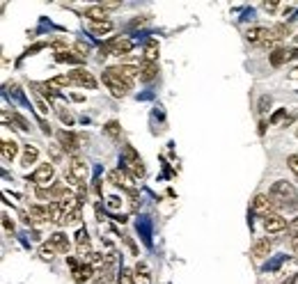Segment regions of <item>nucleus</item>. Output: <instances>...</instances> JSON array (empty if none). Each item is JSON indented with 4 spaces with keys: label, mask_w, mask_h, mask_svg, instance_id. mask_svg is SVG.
Here are the masks:
<instances>
[{
    "label": "nucleus",
    "mask_w": 298,
    "mask_h": 284,
    "mask_svg": "<svg viewBox=\"0 0 298 284\" xmlns=\"http://www.w3.org/2000/svg\"><path fill=\"white\" fill-rule=\"evenodd\" d=\"M268 197L275 202V206L293 209V206H296V200H298V192L289 181H275L268 190Z\"/></svg>",
    "instance_id": "f257e3e1"
},
{
    "label": "nucleus",
    "mask_w": 298,
    "mask_h": 284,
    "mask_svg": "<svg viewBox=\"0 0 298 284\" xmlns=\"http://www.w3.org/2000/svg\"><path fill=\"white\" fill-rule=\"evenodd\" d=\"M101 80H103V85L108 87V90L113 92V96H117V99L126 96V94H128V90H131V87H128L126 82L122 80V78H119V76H115V73H110V71H103Z\"/></svg>",
    "instance_id": "f03ea898"
},
{
    "label": "nucleus",
    "mask_w": 298,
    "mask_h": 284,
    "mask_svg": "<svg viewBox=\"0 0 298 284\" xmlns=\"http://www.w3.org/2000/svg\"><path fill=\"white\" fill-rule=\"evenodd\" d=\"M53 174H55L53 165H50V163H41L39 167L32 172V181H35L37 188H48L50 181H53Z\"/></svg>",
    "instance_id": "7ed1b4c3"
},
{
    "label": "nucleus",
    "mask_w": 298,
    "mask_h": 284,
    "mask_svg": "<svg viewBox=\"0 0 298 284\" xmlns=\"http://www.w3.org/2000/svg\"><path fill=\"white\" fill-rule=\"evenodd\" d=\"M58 142L67 154L78 156V149H80V137L78 135H73V133H69V131H58Z\"/></svg>",
    "instance_id": "20e7f679"
},
{
    "label": "nucleus",
    "mask_w": 298,
    "mask_h": 284,
    "mask_svg": "<svg viewBox=\"0 0 298 284\" xmlns=\"http://www.w3.org/2000/svg\"><path fill=\"white\" fill-rule=\"evenodd\" d=\"M108 71H110V73H115V76H119L124 82H126L128 87L133 85L136 76H140V69H138V67H131V64H117V67H110Z\"/></svg>",
    "instance_id": "39448f33"
},
{
    "label": "nucleus",
    "mask_w": 298,
    "mask_h": 284,
    "mask_svg": "<svg viewBox=\"0 0 298 284\" xmlns=\"http://www.w3.org/2000/svg\"><path fill=\"white\" fill-rule=\"evenodd\" d=\"M268 37H270V30L264 27V25H252V27L246 30V39L250 41L252 46H264Z\"/></svg>",
    "instance_id": "423d86ee"
},
{
    "label": "nucleus",
    "mask_w": 298,
    "mask_h": 284,
    "mask_svg": "<svg viewBox=\"0 0 298 284\" xmlns=\"http://www.w3.org/2000/svg\"><path fill=\"white\" fill-rule=\"evenodd\" d=\"M69 78H71L73 85H80V87H87V90H94L96 87V80L94 76H92L87 69H73L71 73H69Z\"/></svg>",
    "instance_id": "0eeeda50"
},
{
    "label": "nucleus",
    "mask_w": 298,
    "mask_h": 284,
    "mask_svg": "<svg viewBox=\"0 0 298 284\" xmlns=\"http://www.w3.org/2000/svg\"><path fill=\"white\" fill-rule=\"evenodd\" d=\"M275 206V202L270 200L268 195H255V200H252V211H255L257 215H270V209Z\"/></svg>",
    "instance_id": "6e6552de"
},
{
    "label": "nucleus",
    "mask_w": 298,
    "mask_h": 284,
    "mask_svg": "<svg viewBox=\"0 0 298 284\" xmlns=\"http://www.w3.org/2000/svg\"><path fill=\"white\" fill-rule=\"evenodd\" d=\"M264 229L268 234H280V232L287 229V220H284L282 215H278V213H270V215H266L264 218Z\"/></svg>",
    "instance_id": "1a4fd4ad"
},
{
    "label": "nucleus",
    "mask_w": 298,
    "mask_h": 284,
    "mask_svg": "<svg viewBox=\"0 0 298 284\" xmlns=\"http://www.w3.org/2000/svg\"><path fill=\"white\" fill-rule=\"evenodd\" d=\"M67 169H69V172H71L73 177H76L80 183H85V181H87V177H90V167H87V165L83 163V160L78 158V156H73V158H71V163H69V167H67Z\"/></svg>",
    "instance_id": "9d476101"
},
{
    "label": "nucleus",
    "mask_w": 298,
    "mask_h": 284,
    "mask_svg": "<svg viewBox=\"0 0 298 284\" xmlns=\"http://www.w3.org/2000/svg\"><path fill=\"white\" fill-rule=\"evenodd\" d=\"M71 275H73V282L76 284H85V282H90V279L94 277V266L87 264V261H83L76 270H71Z\"/></svg>",
    "instance_id": "9b49d317"
},
{
    "label": "nucleus",
    "mask_w": 298,
    "mask_h": 284,
    "mask_svg": "<svg viewBox=\"0 0 298 284\" xmlns=\"http://www.w3.org/2000/svg\"><path fill=\"white\" fill-rule=\"evenodd\" d=\"M76 250H78V254H80L83 259L92 254V250H90V234H87L85 227H80L76 232Z\"/></svg>",
    "instance_id": "f8f14e48"
},
{
    "label": "nucleus",
    "mask_w": 298,
    "mask_h": 284,
    "mask_svg": "<svg viewBox=\"0 0 298 284\" xmlns=\"http://www.w3.org/2000/svg\"><path fill=\"white\" fill-rule=\"evenodd\" d=\"M48 243L55 247V250H58V254H69V241H67V236H64L62 232L50 234V236H48Z\"/></svg>",
    "instance_id": "ddd939ff"
},
{
    "label": "nucleus",
    "mask_w": 298,
    "mask_h": 284,
    "mask_svg": "<svg viewBox=\"0 0 298 284\" xmlns=\"http://www.w3.org/2000/svg\"><path fill=\"white\" fill-rule=\"evenodd\" d=\"M140 80L142 82H151L156 76H158V64L156 62H140Z\"/></svg>",
    "instance_id": "4468645a"
},
{
    "label": "nucleus",
    "mask_w": 298,
    "mask_h": 284,
    "mask_svg": "<svg viewBox=\"0 0 298 284\" xmlns=\"http://www.w3.org/2000/svg\"><path fill=\"white\" fill-rule=\"evenodd\" d=\"M142 62H156L158 64V39H147Z\"/></svg>",
    "instance_id": "2eb2a0df"
},
{
    "label": "nucleus",
    "mask_w": 298,
    "mask_h": 284,
    "mask_svg": "<svg viewBox=\"0 0 298 284\" xmlns=\"http://www.w3.org/2000/svg\"><path fill=\"white\" fill-rule=\"evenodd\" d=\"M270 252V241L268 238H257L255 243H252V257L255 259H266Z\"/></svg>",
    "instance_id": "dca6fc26"
},
{
    "label": "nucleus",
    "mask_w": 298,
    "mask_h": 284,
    "mask_svg": "<svg viewBox=\"0 0 298 284\" xmlns=\"http://www.w3.org/2000/svg\"><path fill=\"white\" fill-rule=\"evenodd\" d=\"M83 16H85L90 23L108 21V14H105V9H103V7H99V5H94V7H87L85 12H83Z\"/></svg>",
    "instance_id": "f3484780"
},
{
    "label": "nucleus",
    "mask_w": 298,
    "mask_h": 284,
    "mask_svg": "<svg viewBox=\"0 0 298 284\" xmlns=\"http://www.w3.org/2000/svg\"><path fill=\"white\" fill-rule=\"evenodd\" d=\"M37 156H39V149L32 145H25L23 147V156H21V165L23 167H30L32 163H37Z\"/></svg>",
    "instance_id": "a211bd4d"
},
{
    "label": "nucleus",
    "mask_w": 298,
    "mask_h": 284,
    "mask_svg": "<svg viewBox=\"0 0 298 284\" xmlns=\"http://www.w3.org/2000/svg\"><path fill=\"white\" fill-rule=\"evenodd\" d=\"M133 275H136V284H149L151 282V273H149V266L147 264H138L136 270H133Z\"/></svg>",
    "instance_id": "6ab92c4d"
},
{
    "label": "nucleus",
    "mask_w": 298,
    "mask_h": 284,
    "mask_svg": "<svg viewBox=\"0 0 298 284\" xmlns=\"http://www.w3.org/2000/svg\"><path fill=\"white\" fill-rule=\"evenodd\" d=\"M48 215H50V222L62 224V220H64V206H62V202H50V204H48Z\"/></svg>",
    "instance_id": "aec40b11"
},
{
    "label": "nucleus",
    "mask_w": 298,
    "mask_h": 284,
    "mask_svg": "<svg viewBox=\"0 0 298 284\" xmlns=\"http://www.w3.org/2000/svg\"><path fill=\"white\" fill-rule=\"evenodd\" d=\"M18 154V142L16 140H3V158L14 160Z\"/></svg>",
    "instance_id": "412c9836"
},
{
    "label": "nucleus",
    "mask_w": 298,
    "mask_h": 284,
    "mask_svg": "<svg viewBox=\"0 0 298 284\" xmlns=\"http://www.w3.org/2000/svg\"><path fill=\"white\" fill-rule=\"evenodd\" d=\"M270 67H282L284 62H289V50L284 48H275L273 53H270Z\"/></svg>",
    "instance_id": "4be33fe9"
},
{
    "label": "nucleus",
    "mask_w": 298,
    "mask_h": 284,
    "mask_svg": "<svg viewBox=\"0 0 298 284\" xmlns=\"http://www.w3.org/2000/svg\"><path fill=\"white\" fill-rule=\"evenodd\" d=\"M113 23L110 21H96V23H90V32H94V35H110L113 32Z\"/></svg>",
    "instance_id": "5701e85b"
},
{
    "label": "nucleus",
    "mask_w": 298,
    "mask_h": 284,
    "mask_svg": "<svg viewBox=\"0 0 298 284\" xmlns=\"http://www.w3.org/2000/svg\"><path fill=\"white\" fill-rule=\"evenodd\" d=\"M103 133H105L108 137H113V140H119V137H122V126H119V122L110 119V122L103 126Z\"/></svg>",
    "instance_id": "b1692460"
},
{
    "label": "nucleus",
    "mask_w": 298,
    "mask_h": 284,
    "mask_svg": "<svg viewBox=\"0 0 298 284\" xmlns=\"http://www.w3.org/2000/svg\"><path fill=\"white\" fill-rule=\"evenodd\" d=\"M30 215H32V218H37L39 222H48V220H50V215H48V206L44 209V206L32 204V206H30Z\"/></svg>",
    "instance_id": "393cba45"
},
{
    "label": "nucleus",
    "mask_w": 298,
    "mask_h": 284,
    "mask_svg": "<svg viewBox=\"0 0 298 284\" xmlns=\"http://www.w3.org/2000/svg\"><path fill=\"white\" fill-rule=\"evenodd\" d=\"M55 60H58V62H69V64H80L83 62L80 55H71L69 50H64V53H55Z\"/></svg>",
    "instance_id": "a878e982"
},
{
    "label": "nucleus",
    "mask_w": 298,
    "mask_h": 284,
    "mask_svg": "<svg viewBox=\"0 0 298 284\" xmlns=\"http://www.w3.org/2000/svg\"><path fill=\"white\" fill-rule=\"evenodd\" d=\"M117 284H136V275H133L131 268H122V273H119L117 277Z\"/></svg>",
    "instance_id": "bb28decb"
},
{
    "label": "nucleus",
    "mask_w": 298,
    "mask_h": 284,
    "mask_svg": "<svg viewBox=\"0 0 298 284\" xmlns=\"http://www.w3.org/2000/svg\"><path fill=\"white\" fill-rule=\"evenodd\" d=\"M48 82H50V87H69V85H73L69 76H55V78H50Z\"/></svg>",
    "instance_id": "cd10ccee"
},
{
    "label": "nucleus",
    "mask_w": 298,
    "mask_h": 284,
    "mask_svg": "<svg viewBox=\"0 0 298 284\" xmlns=\"http://www.w3.org/2000/svg\"><path fill=\"white\" fill-rule=\"evenodd\" d=\"M12 122L16 124V126L21 128V131H30V124H28V119H25V117H21L18 112H12Z\"/></svg>",
    "instance_id": "c85d7f7f"
},
{
    "label": "nucleus",
    "mask_w": 298,
    "mask_h": 284,
    "mask_svg": "<svg viewBox=\"0 0 298 284\" xmlns=\"http://www.w3.org/2000/svg\"><path fill=\"white\" fill-rule=\"evenodd\" d=\"M39 252H41V257H44V259H53V257L58 254V250H55V247L50 245L48 241H46L44 245H41V250H39Z\"/></svg>",
    "instance_id": "c756f323"
},
{
    "label": "nucleus",
    "mask_w": 298,
    "mask_h": 284,
    "mask_svg": "<svg viewBox=\"0 0 298 284\" xmlns=\"http://www.w3.org/2000/svg\"><path fill=\"white\" fill-rule=\"evenodd\" d=\"M284 117H287V108H280L278 112H273V115H270V119H268V122H270V126H278V124L282 122Z\"/></svg>",
    "instance_id": "7c9ffc66"
},
{
    "label": "nucleus",
    "mask_w": 298,
    "mask_h": 284,
    "mask_svg": "<svg viewBox=\"0 0 298 284\" xmlns=\"http://www.w3.org/2000/svg\"><path fill=\"white\" fill-rule=\"evenodd\" d=\"M287 165H289V169H291L293 174H298V154L287 156Z\"/></svg>",
    "instance_id": "2f4dec72"
},
{
    "label": "nucleus",
    "mask_w": 298,
    "mask_h": 284,
    "mask_svg": "<svg viewBox=\"0 0 298 284\" xmlns=\"http://www.w3.org/2000/svg\"><path fill=\"white\" fill-rule=\"evenodd\" d=\"M60 119H62L67 126H73V115L69 110H60Z\"/></svg>",
    "instance_id": "473e14b6"
},
{
    "label": "nucleus",
    "mask_w": 298,
    "mask_h": 284,
    "mask_svg": "<svg viewBox=\"0 0 298 284\" xmlns=\"http://www.w3.org/2000/svg\"><path fill=\"white\" fill-rule=\"evenodd\" d=\"M73 48L78 50V55H80V58H85V55H87V50H90V46H87V44H83V41H76V44H73Z\"/></svg>",
    "instance_id": "72a5a7b5"
},
{
    "label": "nucleus",
    "mask_w": 298,
    "mask_h": 284,
    "mask_svg": "<svg viewBox=\"0 0 298 284\" xmlns=\"http://www.w3.org/2000/svg\"><path fill=\"white\" fill-rule=\"evenodd\" d=\"M268 105H270V96H261L259 99V112H266V110H268Z\"/></svg>",
    "instance_id": "f704fd0d"
},
{
    "label": "nucleus",
    "mask_w": 298,
    "mask_h": 284,
    "mask_svg": "<svg viewBox=\"0 0 298 284\" xmlns=\"http://www.w3.org/2000/svg\"><path fill=\"white\" fill-rule=\"evenodd\" d=\"M35 101H37V108L41 110V115H46V112H48V103H46V101L41 99V96H35Z\"/></svg>",
    "instance_id": "c9c22d12"
},
{
    "label": "nucleus",
    "mask_w": 298,
    "mask_h": 284,
    "mask_svg": "<svg viewBox=\"0 0 298 284\" xmlns=\"http://www.w3.org/2000/svg\"><path fill=\"white\" fill-rule=\"evenodd\" d=\"M96 5H99V7H103V9H119V7H122V3H108V0H105V3L101 0V3H96Z\"/></svg>",
    "instance_id": "e433bc0d"
},
{
    "label": "nucleus",
    "mask_w": 298,
    "mask_h": 284,
    "mask_svg": "<svg viewBox=\"0 0 298 284\" xmlns=\"http://www.w3.org/2000/svg\"><path fill=\"white\" fill-rule=\"evenodd\" d=\"M124 243H126V247H128V250H131V254H138V245L131 241V238H128V236H124Z\"/></svg>",
    "instance_id": "4c0bfd02"
},
{
    "label": "nucleus",
    "mask_w": 298,
    "mask_h": 284,
    "mask_svg": "<svg viewBox=\"0 0 298 284\" xmlns=\"http://www.w3.org/2000/svg\"><path fill=\"white\" fill-rule=\"evenodd\" d=\"M108 206L110 209H119V206H122V200H119V197H108Z\"/></svg>",
    "instance_id": "58836bf2"
},
{
    "label": "nucleus",
    "mask_w": 298,
    "mask_h": 284,
    "mask_svg": "<svg viewBox=\"0 0 298 284\" xmlns=\"http://www.w3.org/2000/svg\"><path fill=\"white\" fill-rule=\"evenodd\" d=\"M3 227H5V232H14V222L7 218V215H3Z\"/></svg>",
    "instance_id": "ea45409f"
},
{
    "label": "nucleus",
    "mask_w": 298,
    "mask_h": 284,
    "mask_svg": "<svg viewBox=\"0 0 298 284\" xmlns=\"http://www.w3.org/2000/svg\"><path fill=\"white\" fill-rule=\"evenodd\" d=\"M280 7H282L280 3H264V9H266V12H278Z\"/></svg>",
    "instance_id": "a19ab883"
},
{
    "label": "nucleus",
    "mask_w": 298,
    "mask_h": 284,
    "mask_svg": "<svg viewBox=\"0 0 298 284\" xmlns=\"http://www.w3.org/2000/svg\"><path fill=\"white\" fill-rule=\"evenodd\" d=\"M291 250L298 254V236H293V238H291Z\"/></svg>",
    "instance_id": "79ce46f5"
},
{
    "label": "nucleus",
    "mask_w": 298,
    "mask_h": 284,
    "mask_svg": "<svg viewBox=\"0 0 298 284\" xmlns=\"http://www.w3.org/2000/svg\"><path fill=\"white\" fill-rule=\"evenodd\" d=\"M41 131H44L46 135H50V126H48V124H46V122H41Z\"/></svg>",
    "instance_id": "37998d69"
},
{
    "label": "nucleus",
    "mask_w": 298,
    "mask_h": 284,
    "mask_svg": "<svg viewBox=\"0 0 298 284\" xmlns=\"http://www.w3.org/2000/svg\"><path fill=\"white\" fill-rule=\"evenodd\" d=\"M266 133V122H259V135H264Z\"/></svg>",
    "instance_id": "c03bdc74"
},
{
    "label": "nucleus",
    "mask_w": 298,
    "mask_h": 284,
    "mask_svg": "<svg viewBox=\"0 0 298 284\" xmlns=\"http://www.w3.org/2000/svg\"><path fill=\"white\" fill-rule=\"evenodd\" d=\"M291 232H293V236H298V220L291 224Z\"/></svg>",
    "instance_id": "a18cd8bd"
},
{
    "label": "nucleus",
    "mask_w": 298,
    "mask_h": 284,
    "mask_svg": "<svg viewBox=\"0 0 298 284\" xmlns=\"http://www.w3.org/2000/svg\"><path fill=\"white\" fill-rule=\"evenodd\" d=\"M293 282H296V275H291V277H289L287 282H282V284H293Z\"/></svg>",
    "instance_id": "49530a36"
},
{
    "label": "nucleus",
    "mask_w": 298,
    "mask_h": 284,
    "mask_svg": "<svg viewBox=\"0 0 298 284\" xmlns=\"http://www.w3.org/2000/svg\"><path fill=\"white\" fill-rule=\"evenodd\" d=\"M293 76H298V69H296V73H293Z\"/></svg>",
    "instance_id": "de8ad7c7"
},
{
    "label": "nucleus",
    "mask_w": 298,
    "mask_h": 284,
    "mask_svg": "<svg viewBox=\"0 0 298 284\" xmlns=\"http://www.w3.org/2000/svg\"><path fill=\"white\" fill-rule=\"evenodd\" d=\"M296 135H298V131H296Z\"/></svg>",
    "instance_id": "09e8293b"
}]
</instances>
